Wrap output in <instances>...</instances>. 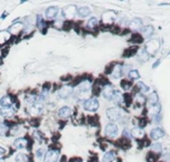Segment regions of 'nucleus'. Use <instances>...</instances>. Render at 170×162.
Returning a JSON list of instances; mask_svg holds the SVG:
<instances>
[{"mask_svg": "<svg viewBox=\"0 0 170 162\" xmlns=\"http://www.w3.org/2000/svg\"><path fill=\"white\" fill-rule=\"evenodd\" d=\"M160 44H159V41L157 40V39H153V40H150L147 44V46H146V52L148 53V55H153L155 52H157V50L159 49Z\"/></svg>", "mask_w": 170, "mask_h": 162, "instance_id": "f257e3e1", "label": "nucleus"}, {"mask_svg": "<svg viewBox=\"0 0 170 162\" xmlns=\"http://www.w3.org/2000/svg\"><path fill=\"white\" fill-rule=\"evenodd\" d=\"M107 117L111 121H117L121 117V110L119 108H110V109L107 110Z\"/></svg>", "mask_w": 170, "mask_h": 162, "instance_id": "f03ea898", "label": "nucleus"}, {"mask_svg": "<svg viewBox=\"0 0 170 162\" xmlns=\"http://www.w3.org/2000/svg\"><path fill=\"white\" fill-rule=\"evenodd\" d=\"M83 107L88 111H96L99 108V102H98V100L96 98H91V99H88L86 102L83 103Z\"/></svg>", "mask_w": 170, "mask_h": 162, "instance_id": "7ed1b4c3", "label": "nucleus"}, {"mask_svg": "<svg viewBox=\"0 0 170 162\" xmlns=\"http://www.w3.org/2000/svg\"><path fill=\"white\" fill-rule=\"evenodd\" d=\"M59 159V151L57 150H50L46 152L45 154V161L46 162H57Z\"/></svg>", "mask_w": 170, "mask_h": 162, "instance_id": "20e7f679", "label": "nucleus"}, {"mask_svg": "<svg viewBox=\"0 0 170 162\" xmlns=\"http://www.w3.org/2000/svg\"><path fill=\"white\" fill-rule=\"evenodd\" d=\"M77 12V8L73 4H69L67 7L63 8L62 10V15L65 16L66 18H73Z\"/></svg>", "mask_w": 170, "mask_h": 162, "instance_id": "39448f33", "label": "nucleus"}, {"mask_svg": "<svg viewBox=\"0 0 170 162\" xmlns=\"http://www.w3.org/2000/svg\"><path fill=\"white\" fill-rule=\"evenodd\" d=\"M117 18V15L115 11H106L105 14L102 15V21L105 23H112L113 20Z\"/></svg>", "mask_w": 170, "mask_h": 162, "instance_id": "423d86ee", "label": "nucleus"}, {"mask_svg": "<svg viewBox=\"0 0 170 162\" xmlns=\"http://www.w3.org/2000/svg\"><path fill=\"white\" fill-rule=\"evenodd\" d=\"M73 88L71 87H69V86H67V87H62L60 90L58 91V96L61 98V99H66V98H68L69 96H71L73 94Z\"/></svg>", "mask_w": 170, "mask_h": 162, "instance_id": "0eeeda50", "label": "nucleus"}, {"mask_svg": "<svg viewBox=\"0 0 170 162\" xmlns=\"http://www.w3.org/2000/svg\"><path fill=\"white\" fill-rule=\"evenodd\" d=\"M105 132L107 136H115L117 134V132H118V127H117V124H115V123H109V124L106 127Z\"/></svg>", "mask_w": 170, "mask_h": 162, "instance_id": "6e6552de", "label": "nucleus"}, {"mask_svg": "<svg viewBox=\"0 0 170 162\" xmlns=\"http://www.w3.org/2000/svg\"><path fill=\"white\" fill-rule=\"evenodd\" d=\"M165 132L161 128H155V129L151 130V133H150V136H151L153 140H158L160 138H162Z\"/></svg>", "mask_w": 170, "mask_h": 162, "instance_id": "1a4fd4ad", "label": "nucleus"}, {"mask_svg": "<svg viewBox=\"0 0 170 162\" xmlns=\"http://www.w3.org/2000/svg\"><path fill=\"white\" fill-rule=\"evenodd\" d=\"M58 8L57 7H50L48 8L47 10H46V18L48 19H54L57 17V15H58Z\"/></svg>", "mask_w": 170, "mask_h": 162, "instance_id": "9d476101", "label": "nucleus"}, {"mask_svg": "<svg viewBox=\"0 0 170 162\" xmlns=\"http://www.w3.org/2000/svg\"><path fill=\"white\" fill-rule=\"evenodd\" d=\"M58 113L61 118H69V117L71 116V113H73V110L69 107H62L61 109L59 110Z\"/></svg>", "mask_w": 170, "mask_h": 162, "instance_id": "9b49d317", "label": "nucleus"}, {"mask_svg": "<svg viewBox=\"0 0 170 162\" xmlns=\"http://www.w3.org/2000/svg\"><path fill=\"white\" fill-rule=\"evenodd\" d=\"M102 94H104V97H105L106 99H113V96H115V91H113V89L111 88V87H106L105 89H104V91H102Z\"/></svg>", "mask_w": 170, "mask_h": 162, "instance_id": "f8f14e48", "label": "nucleus"}, {"mask_svg": "<svg viewBox=\"0 0 170 162\" xmlns=\"http://www.w3.org/2000/svg\"><path fill=\"white\" fill-rule=\"evenodd\" d=\"M78 14H79L80 17L85 18V17H87V16H89L91 14V9L89 7H87V6H85V7H81L78 9Z\"/></svg>", "mask_w": 170, "mask_h": 162, "instance_id": "ddd939ff", "label": "nucleus"}, {"mask_svg": "<svg viewBox=\"0 0 170 162\" xmlns=\"http://www.w3.org/2000/svg\"><path fill=\"white\" fill-rule=\"evenodd\" d=\"M42 110V104L41 103H36V104H33L30 107V113L33 114V116H37V114H39L40 111Z\"/></svg>", "mask_w": 170, "mask_h": 162, "instance_id": "4468645a", "label": "nucleus"}, {"mask_svg": "<svg viewBox=\"0 0 170 162\" xmlns=\"http://www.w3.org/2000/svg\"><path fill=\"white\" fill-rule=\"evenodd\" d=\"M129 27H130L131 29H134V30L139 29L140 27H142V21H141V19H139V18L134 19V20H132V21L129 23Z\"/></svg>", "mask_w": 170, "mask_h": 162, "instance_id": "2eb2a0df", "label": "nucleus"}, {"mask_svg": "<svg viewBox=\"0 0 170 162\" xmlns=\"http://www.w3.org/2000/svg\"><path fill=\"white\" fill-rule=\"evenodd\" d=\"M11 104H12V101H11V98L10 97H2L1 100H0V106L2 108H7V107H10Z\"/></svg>", "mask_w": 170, "mask_h": 162, "instance_id": "dca6fc26", "label": "nucleus"}, {"mask_svg": "<svg viewBox=\"0 0 170 162\" xmlns=\"http://www.w3.org/2000/svg\"><path fill=\"white\" fill-rule=\"evenodd\" d=\"M14 146L16 148H18V149H23V148L27 147V140H26L25 138H19V139H17L15 141Z\"/></svg>", "mask_w": 170, "mask_h": 162, "instance_id": "f3484780", "label": "nucleus"}, {"mask_svg": "<svg viewBox=\"0 0 170 162\" xmlns=\"http://www.w3.org/2000/svg\"><path fill=\"white\" fill-rule=\"evenodd\" d=\"M9 38H10V32L9 31H0V44H5L7 40H9Z\"/></svg>", "mask_w": 170, "mask_h": 162, "instance_id": "a211bd4d", "label": "nucleus"}, {"mask_svg": "<svg viewBox=\"0 0 170 162\" xmlns=\"http://www.w3.org/2000/svg\"><path fill=\"white\" fill-rule=\"evenodd\" d=\"M14 113H15V110L11 107L2 108V109H1V114H2L4 117H12Z\"/></svg>", "mask_w": 170, "mask_h": 162, "instance_id": "6ab92c4d", "label": "nucleus"}, {"mask_svg": "<svg viewBox=\"0 0 170 162\" xmlns=\"http://www.w3.org/2000/svg\"><path fill=\"white\" fill-rule=\"evenodd\" d=\"M142 33H144V37H146V38L151 37L152 33H153V27H151V26L145 27L144 30H142Z\"/></svg>", "mask_w": 170, "mask_h": 162, "instance_id": "aec40b11", "label": "nucleus"}, {"mask_svg": "<svg viewBox=\"0 0 170 162\" xmlns=\"http://www.w3.org/2000/svg\"><path fill=\"white\" fill-rule=\"evenodd\" d=\"M16 162H29V158L26 153H18L16 155Z\"/></svg>", "mask_w": 170, "mask_h": 162, "instance_id": "412c9836", "label": "nucleus"}, {"mask_svg": "<svg viewBox=\"0 0 170 162\" xmlns=\"http://www.w3.org/2000/svg\"><path fill=\"white\" fill-rule=\"evenodd\" d=\"M131 134H132V136L139 139L141 136H144V131H142L140 128H134V129L131 130Z\"/></svg>", "mask_w": 170, "mask_h": 162, "instance_id": "4be33fe9", "label": "nucleus"}, {"mask_svg": "<svg viewBox=\"0 0 170 162\" xmlns=\"http://www.w3.org/2000/svg\"><path fill=\"white\" fill-rule=\"evenodd\" d=\"M89 89H90V83L87 82V81L82 82V83L78 87V90H79L80 92H86V91H88Z\"/></svg>", "mask_w": 170, "mask_h": 162, "instance_id": "5701e85b", "label": "nucleus"}, {"mask_svg": "<svg viewBox=\"0 0 170 162\" xmlns=\"http://www.w3.org/2000/svg\"><path fill=\"white\" fill-rule=\"evenodd\" d=\"M121 71H122L121 67H120V66H116V67H115V69H113V71L111 72V76L113 78H119L120 76H121V74H122Z\"/></svg>", "mask_w": 170, "mask_h": 162, "instance_id": "b1692460", "label": "nucleus"}, {"mask_svg": "<svg viewBox=\"0 0 170 162\" xmlns=\"http://www.w3.org/2000/svg\"><path fill=\"white\" fill-rule=\"evenodd\" d=\"M113 159H115L113 153H112V152H107V153L104 155V158H102V162H112Z\"/></svg>", "mask_w": 170, "mask_h": 162, "instance_id": "393cba45", "label": "nucleus"}, {"mask_svg": "<svg viewBox=\"0 0 170 162\" xmlns=\"http://www.w3.org/2000/svg\"><path fill=\"white\" fill-rule=\"evenodd\" d=\"M149 102L151 103L152 106H155V104H157V102H158V96H157V93H151L150 96H149Z\"/></svg>", "mask_w": 170, "mask_h": 162, "instance_id": "a878e982", "label": "nucleus"}, {"mask_svg": "<svg viewBox=\"0 0 170 162\" xmlns=\"http://www.w3.org/2000/svg\"><path fill=\"white\" fill-rule=\"evenodd\" d=\"M161 110V108H160L159 104H155V106H152L151 109H150V112H151L153 116H158V113L160 112Z\"/></svg>", "mask_w": 170, "mask_h": 162, "instance_id": "bb28decb", "label": "nucleus"}, {"mask_svg": "<svg viewBox=\"0 0 170 162\" xmlns=\"http://www.w3.org/2000/svg\"><path fill=\"white\" fill-rule=\"evenodd\" d=\"M148 58H149V55L147 53V52H146V50H144V51L141 52V53H139V55H138V59L140 60V61H142V62H144V61H146V60H148Z\"/></svg>", "mask_w": 170, "mask_h": 162, "instance_id": "cd10ccee", "label": "nucleus"}, {"mask_svg": "<svg viewBox=\"0 0 170 162\" xmlns=\"http://www.w3.org/2000/svg\"><path fill=\"white\" fill-rule=\"evenodd\" d=\"M98 25V19L97 18H91L89 21H88V28H94V27Z\"/></svg>", "mask_w": 170, "mask_h": 162, "instance_id": "c85d7f7f", "label": "nucleus"}, {"mask_svg": "<svg viewBox=\"0 0 170 162\" xmlns=\"http://www.w3.org/2000/svg\"><path fill=\"white\" fill-rule=\"evenodd\" d=\"M152 150H153V152H157V153L161 152V151H162L161 144H160V143H153V144H152Z\"/></svg>", "mask_w": 170, "mask_h": 162, "instance_id": "c756f323", "label": "nucleus"}, {"mask_svg": "<svg viewBox=\"0 0 170 162\" xmlns=\"http://www.w3.org/2000/svg\"><path fill=\"white\" fill-rule=\"evenodd\" d=\"M129 77H130V79L137 80L138 78H139V74H138L137 70H131L130 72H129Z\"/></svg>", "mask_w": 170, "mask_h": 162, "instance_id": "7c9ffc66", "label": "nucleus"}, {"mask_svg": "<svg viewBox=\"0 0 170 162\" xmlns=\"http://www.w3.org/2000/svg\"><path fill=\"white\" fill-rule=\"evenodd\" d=\"M142 37L141 36H139V34H134V37H132V42H138V44H140V42H142Z\"/></svg>", "mask_w": 170, "mask_h": 162, "instance_id": "2f4dec72", "label": "nucleus"}, {"mask_svg": "<svg viewBox=\"0 0 170 162\" xmlns=\"http://www.w3.org/2000/svg\"><path fill=\"white\" fill-rule=\"evenodd\" d=\"M7 130H8L7 125L4 124V123H0V136H4L5 133L7 132Z\"/></svg>", "mask_w": 170, "mask_h": 162, "instance_id": "473e14b6", "label": "nucleus"}, {"mask_svg": "<svg viewBox=\"0 0 170 162\" xmlns=\"http://www.w3.org/2000/svg\"><path fill=\"white\" fill-rule=\"evenodd\" d=\"M121 87H122L125 90H127V89L130 87V82H128V80H123L122 82H121Z\"/></svg>", "mask_w": 170, "mask_h": 162, "instance_id": "72a5a7b5", "label": "nucleus"}, {"mask_svg": "<svg viewBox=\"0 0 170 162\" xmlns=\"http://www.w3.org/2000/svg\"><path fill=\"white\" fill-rule=\"evenodd\" d=\"M44 153H45L44 149H38V151H37V157H38V158H42Z\"/></svg>", "mask_w": 170, "mask_h": 162, "instance_id": "f704fd0d", "label": "nucleus"}, {"mask_svg": "<svg viewBox=\"0 0 170 162\" xmlns=\"http://www.w3.org/2000/svg\"><path fill=\"white\" fill-rule=\"evenodd\" d=\"M5 153H6V150H5L4 148L0 147V157H1V155H4Z\"/></svg>", "mask_w": 170, "mask_h": 162, "instance_id": "c9c22d12", "label": "nucleus"}, {"mask_svg": "<svg viewBox=\"0 0 170 162\" xmlns=\"http://www.w3.org/2000/svg\"><path fill=\"white\" fill-rule=\"evenodd\" d=\"M0 162H4V161H2V160H0Z\"/></svg>", "mask_w": 170, "mask_h": 162, "instance_id": "e433bc0d", "label": "nucleus"}, {"mask_svg": "<svg viewBox=\"0 0 170 162\" xmlns=\"http://www.w3.org/2000/svg\"><path fill=\"white\" fill-rule=\"evenodd\" d=\"M0 62H1V59H0Z\"/></svg>", "mask_w": 170, "mask_h": 162, "instance_id": "4c0bfd02", "label": "nucleus"}]
</instances>
